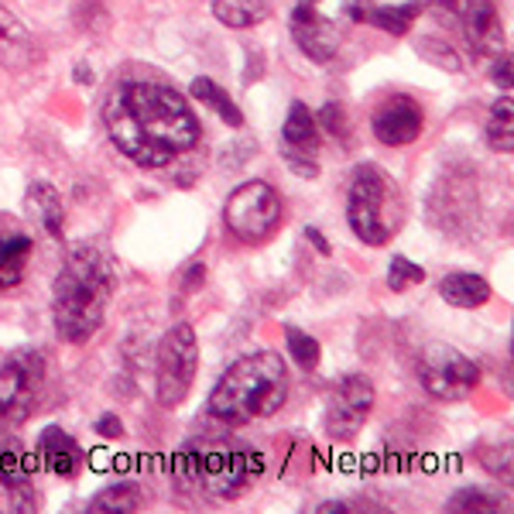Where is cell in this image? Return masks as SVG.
Here are the masks:
<instances>
[{
	"instance_id": "cell-1",
	"label": "cell",
	"mask_w": 514,
	"mask_h": 514,
	"mask_svg": "<svg viewBox=\"0 0 514 514\" xmlns=\"http://www.w3.org/2000/svg\"><path fill=\"white\" fill-rule=\"evenodd\" d=\"M103 124L120 155L141 168H165L203 138V124L172 86L127 79L103 103Z\"/></svg>"
},
{
	"instance_id": "cell-2",
	"label": "cell",
	"mask_w": 514,
	"mask_h": 514,
	"mask_svg": "<svg viewBox=\"0 0 514 514\" xmlns=\"http://www.w3.org/2000/svg\"><path fill=\"white\" fill-rule=\"evenodd\" d=\"M117 275L114 261L93 244H76L55 275L52 319L55 333L66 343H86L100 333L107 305L114 299Z\"/></svg>"
},
{
	"instance_id": "cell-3",
	"label": "cell",
	"mask_w": 514,
	"mask_h": 514,
	"mask_svg": "<svg viewBox=\"0 0 514 514\" xmlns=\"http://www.w3.org/2000/svg\"><path fill=\"white\" fill-rule=\"evenodd\" d=\"M288 401V367L278 353H247L234 360L210 391V415L223 425L271 419Z\"/></svg>"
},
{
	"instance_id": "cell-4",
	"label": "cell",
	"mask_w": 514,
	"mask_h": 514,
	"mask_svg": "<svg viewBox=\"0 0 514 514\" xmlns=\"http://www.w3.org/2000/svg\"><path fill=\"white\" fill-rule=\"evenodd\" d=\"M401 220H405V203L395 179L377 165L353 168L347 192V223L353 234L371 247H384L398 234Z\"/></svg>"
},
{
	"instance_id": "cell-5",
	"label": "cell",
	"mask_w": 514,
	"mask_h": 514,
	"mask_svg": "<svg viewBox=\"0 0 514 514\" xmlns=\"http://www.w3.org/2000/svg\"><path fill=\"white\" fill-rule=\"evenodd\" d=\"M196 473L203 477V487L210 494L240 497L261 473V453L230 436L206 439L196 453Z\"/></svg>"
},
{
	"instance_id": "cell-6",
	"label": "cell",
	"mask_w": 514,
	"mask_h": 514,
	"mask_svg": "<svg viewBox=\"0 0 514 514\" xmlns=\"http://www.w3.org/2000/svg\"><path fill=\"white\" fill-rule=\"evenodd\" d=\"M281 220H285V203H281L278 189L261 179L240 182L227 196V206H223V223L244 244L268 240L281 227Z\"/></svg>"
},
{
	"instance_id": "cell-7",
	"label": "cell",
	"mask_w": 514,
	"mask_h": 514,
	"mask_svg": "<svg viewBox=\"0 0 514 514\" xmlns=\"http://www.w3.org/2000/svg\"><path fill=\"white\" fill-rule=\"evenodd\" d=\"M45 388V357L35 347H21L0 364V429L28 422Z\"/></svg>"
},
{
	"instance_id": "cell-8",
	"label": "cell",
	"mask_w": 514,
	"mask_h": 514,
	"mask_svg": "<svg viewBox=\"0 0 514 514\" xmlns=\"http://www.w3.org/2000/svg\"><path fill=\"white\" fill-rule=\"evenodd\" d=\"M199 371V347H196V333L189 323L172 326L158 343V357H155V395L162 408H179L186 395L192 391Z\"/></svg>"
},
{
	"instance_id": "cell-9",
	"label": "cell",
	"mask_w": 514,
	"mask_h": 514,
	"mask_svg": "<svg viewBox=\"0 0 514 514\" xmlns=\"http://www.w3.org/2000/svg\"><path fill=\"white\" fill-rule=\"evenodd\" d=\"M415 374L422 388L439 401H467L480 384V367L449 343H425Z\"/></svg>"
},
{
	"instance_id": "cell-10",
	"label": "cell",
	"mask_w": 514,
	"mask_h": 514,
	"mask_svg": "<svg viewBox=\"0 0 514 514\" xmlns=\"http://www.w3.org/2000/svg\"><path fill=\"white\" fill-rule=\"evenodd\" d=\"M374 384L367 381L364 374H347L340 384H336V391L329 395L326 401V412H323V429L329 439H340V443H347V439L357 436L360 429H364V422L371 419L374 412Z\"/></svg>"
},
{
	"instance_id": "cell-11",
	"label": "cell",
	"mask_w": 514,
	"mask_h": 514,
	"mask_svg": "<svg viewBox=\"0 0 514 514\" xmlns=\"http://www.w3.org/2000/svg\"><path fill=\"white\" fill-rule=\"evenodd\" d=\"M281 155H285V165L302 179H316L319 175V124L316 114L302 100L288 107L285 127H281Z\"/></svg>"
},
{
	"instance_id": "cell-12",
	"label": "cell",
	"mask_w": 514,
	"mask_h": 514,
	"mask_svg": "<svg viewBox=\"0 0 514 514\" xmlns=\"http://www.w3.org/2000/svg\"><path fill=\"white\" fill-rule=\"evenodd\" d=\"M422 127H425L422 107L405 93L388 96V100H384L371 117L374 138L381 144H388V148H405V144L419 141Z\"/></svg>"
},
{
	"instance_id": "cell-13",
	"label": "cell",
	"mask_w": 514,
	"mask_h": 514,
	"mask_svg": "<svg viewBox=\"0 0 514 514\" xmlns=\"http://www.w3.org/2000/svg\"><path fill=\"white\" fill-rule=\"evenodd\" d=\"M292 38L305 59L319 62V66L333 62L336 52H340V31H336V24L326 14H319L309 0L292 11Z\"/></svg>"
},
{
	"instance_id": "cell-14",
	"label": "cell",
	"mask_w": 514,
	"mask_h": 514,
	"mask_svg": "<svg viewBox=\"0 0 514 514\" xmlns=\"http://www.w3.org/2000/svg\"><path fill=\"white\" fill-rule=\"evenodd\" d=\"M42 59L35 45V35L24 28V21L14 11L0 7V66L11 72H24Z\"/></svg>"
},
{
	"instance_id": "cell-15",
	"label": "cell",
	"mask_w": 514,
	"mask_h": 514,
	"mask_svg": "<svg viewBox=\"0 0 514 514\" xmlns=\"http://www.w3.org/2000/svg\"><path fill=\"white\" fill-rule=\"evenodd\" d=\"M460 18H463V35H467V42L477 55H487L501 48L504 35H501V24H497L494 0H467Z\"/></svg>"
},
{
	"instance_id": "cell-16",
	"label": "cell",
	"mask_w": 514,
	"mask_h": 514,
	"mask_svg": "<svg viewBox=\"0 0 514 514\" xmlns=\"http://www.w3.org/2000/svg\"><path fill=\"white\" fill-rule=\"evenodd\" d=\"M38 456H42L48 473H55V477H76L79 467H83V449H79L76 439L66 436L59 425H48L42 432V439H38Z\"/></svg>"
},
{
	"instance_id": "cell-17",
	"label": "cell",
	"mask_w": 514,
	"mask_h": 514,
	"mask_svg": "<svg viewBox=\"0 0 514 514\" xmlns=\"http://www.w3.org/2000/svg\"><path fill=\"white\" fill-rule=\"evenodd\" d=\"M24 210L42 223V230L48 237L62 240V230H66V206H62V196L52 182H31L28 192H24Z\"/></svg>"
},
{
	"instance_id": "cell-18",
	"label": "cell",
	"mask_w": 514,
	"mask_h": 514,
	"mask_svg": "<svg viewBox=\"0 0 514 514\" xmlns=\"http://www.w3.org/2000/svg\"><path fill=\"white\" fill-rule=\"evenodd\" d=\"M31 254H35V240L24 230H0V292L14 288L24 278Z\"/></svg>"
},
{
	"instance_id": "cell-19",
	"label": "cell",
	"mask_w": 514,
	"mask_h": 514,
	"mask_svg": "<svg viewBox=\"0 0 514 514\" xmlns=\"http://www.w3.org/2000/svg\"><path fill=\"white\" fill-rule=\"evenodd\" d=\"M491 295V281L470 275V271H453V275L439 281V299L456 305V309H480L484 302H491Z\"/></svg>"
},
{
	"instance_id": "cell-20",
	"label": "cell",
	"mask_w": 514,
	"mask_h": 514,
	"mask_svg": "<svg viewBox=\"0 0 514 514\" xmlns=\"http://www.w3.org/2000/svg\"><path fill=\"white\" fill-rule=\"evenodd\" d=\"M213 18L223 28H254L271 18V0H213Z\"/></svg>"
},
{
	"instance_id": "cell-21",
	"label": "cell",
	"mask_w": 514,
	"mask_h": 514,
	"mask_svg": "<svg viewBox=\"0 0 514 514\" xmlns=\"http://www.w3.org/2000/svg\"><path fill=\"white\" fill-rule=\"evenodd\" d=\"M189 93H192V100H199L203 107H210L213 114L223 120V124L244 127V114H240V107H237L234 100H230V93L223 90L220 83H213L210 76H196V79H192Z\"/></svg>"
},
{
	"instance_id": "cell-22",
	"label": "cell",
	"mask_w": 514,
	"mask_h": 514,
	"mask_svg": "<svg viewBox=\"0 0 514 514\" xmlns=\"http://www.w3.org/2000/svg\"><path fill=\"white\" fill-rule=\"evenodd\" d=\"M422 14V4L419 0H408V4H398V7H371V14H367V21L374 24V28L388 31V35H408L412 31L415 18Z\"/></svg>"
},
{
	"instance_id": "cell-23",
	"label": "cell",
	"mask_w": 514,
	"mask_h": 514,
	"mask_svg": "<svg viewBox=\"0 0 514 514\" xmlns=\"http://www.w3.org/2000/svg\"><path fill=\"white\" fill-rule=\"evenodd\" d=\"M144 504V491L134 480H124V484H110L103 487L100 494L90 501V511H138Z\"/></svg>"
},
{
	"instance_id": "cell-24",
	"label": "cell",
	"mask_w": 514,
	"mask_h": 514,
	"mask_svg": "<svg viewBox=\"0 0 514 514\" xmlns=\"http://www.w3.org/2000/svg\"><path fill=\"white\" fill-rule=\"evenodd\" d=\"M0 484L21 491L24 487V446L7 429H0Z\"/></svg>"
},
{
	"instance_id": "cell-25",
	"label": "cell",
	"mask_w": 514,
	"mask_h": 514,
	"mask_svg": "<svg viewBox=\"0 0 514 514\" xmlns=\"http://www.w3.org/2000/svg\"><path fill=\"white\" fill-rule=\"evenodd\" d=\"M285 343H288V353H292V360L302 367V371H316L319 357H323L316 336H309L299 326H285Z\"/></svg>"
},
{
	"instance_id": "cell-26",
	"label": "cell",
	"mask_w": 514,
	"mask_h": 514,
	"mask_svg": "<svg viewBox=\"0 0 514 514\" xmlns=\"http://www.w3.org/2000/svg\"><path fill=\"white\" fill-rule=\"evenodd\" d=\"M487 141L497 151L514 148V131H511V93H504V100L494 103L491 120H487Z\"/></svg>"
},
{
	"instance_id": "cell-27",
	"label": "cell",
	"mask_w": 514,
	"mask_h": 514,
	"mask_svg": "<svg viewBox=\"0 0 514 514\" xmlns=\"http://www.w3.org/2000/svg\"><path fill=\"white\" fill-rule=\"evenodd\" d=\"M425 281V271L419 268L415 261H408L405 254H395L388 264V288L391 292H408L412 285H422Z\"/></svg>"
},
{
	"instance_id": "cell-28",
	"label": "cell",
	"mask_w": 514,
	"mask_h": 514,
	"mask_svg": "<svg viewBox=\"0 0 514 514\" xmlns=\"http://www.w3.org/2000/svg\"><path fill=\"white\" fill-rule=\"evenodd\" d=\"M415 52H419L425 62H432V66H439L446 72H460V59H456V52L449 45L436 42V38H419V42H415Z\"/></svg>"
},
{
	"instance_id": "cell-29",
	"label": "cell",
	"mask_w": 514,
	"mask_h": 514,
	"mask_svg": "<svg viewBox=\"0 0 514 514\" xmlns=\"http://www.w3.org/2000/svg\"><path fill=\"white\" fill-rule=\"evenodd\" d=\"M494 508H497L494 497H487L484 491H473V487H463V491L449 497V511H494Z\"/></svg>"
},
{
	"instance_id": "cell-30",
	"label": "cell",
	"mask_w": 514,
	"mask_h": 514,
	"mask_svg": "<svg viewBox=\"0 0 514 514\" xmlns=\"http://www.w3.org/2000/svg\"><path fill=\"white\" fill-rule=\"evenodd\" d=\"M316 124L323 127V131L329 134V138H340V141H347V114H343V107H340V103H326V107L319 110Z\"/></svg>"
},
{
	"instance_id": "cell-31",
	"label": "cell",
	"mask_w": 514,
	"mask_h": 514,
	"mask_svg": "<svg viewBox=\"0 0 514 514\" xmlns=\"http://www.w3.org/2000/svg\"><path fill=\"white\" fill-rule=\"evenodd\" d=\"M96 432H100V436H107V439H120V436H124V422H120L114 412H107V415H100V419H96Z\"/></svg>"
},
{
	"instance_id": "cell-32",
	"label": "cell",
	"mask_w": 514,
	"mask_h": 514,
	"mask_svg": "<svg viewBox=\"0 0 514 514\" xmlns=\"http://www.w3.org/2000/svg\"><path fill=\"white\" fill-rule=\"evenodd\" d=\"M494 83L504 86V93L511 90V55H504V59L494 66Z\"/></svg>"
},
{
	"instance_id": "cell-33",
	"label": "cell",
	"mask_w": 514,
	"mask_h": 514,
	"mask_svg": "<svg viewBox=\"0 0 514 514\" xmlns=\"http://www.w3.org/2000/svg\"><path fill=\"white\" fill-rule=\"evenodd\" d=\"M305 237H309V240H312V247H316V251H319V254H323V257H329V254H333V247H329V244H326V237H323V234H319V230H316V227H305Z\"/></svg>"
},
{
	"instance_id": "cell-34",
	"label": "cell",
	"mask_w": 514,
	"mask_h": 514,
	"mask_svg": "<svg viewBox=\"0 0 514 514\" xmlns=\"http://www.w3.org/2000/svg\"><path fill=\"white\" fill-rule=\"evenodd\" d=\"M76 83H93V69L76 66Z\"/></svg>"
}]
</instances>
